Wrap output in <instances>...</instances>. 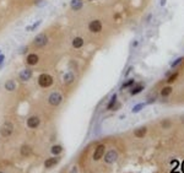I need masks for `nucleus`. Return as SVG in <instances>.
<instances>
[{
    "mask_svg": "<svg viewBox=\"0 0 184 173\" xmlns=\"http://www.w3.org/2000/svg\"><path fill=\"white\" fill-rule=\"evenodd\" d=\"M61 152H63V146L59 145V144H55V145H53L50 148V154L53 156H60Z\"/></svg>",
    "mask_w": 184,
    "mask_h": 173,
    "instance_id": "obj_14",
    "label": "nucleus"
},
{
    "mask_svg": "<svg viewBox=\"0 0 184 173\" xmlns=\"http://www.w3.org/2000/svg\"><path fill=\"white\" fill-rule=\"evenodd\" d=\"M31 77H32V70H31V69H23V70L20 71V74H19V79H20L21 81H23V82L29 81Z\"/></svg>",
    "mask_w": 184,
    "mask_h": 173,
    "instance_id": "obj_10",
    "label": "nucleus"
},
{
    "mask_svg": "<svg viewBox=\"0 0 184 173\" xmlns=\"http://www.w3.org/2000/svg\"><path fill=\"white\" fill-rule=\"evenodd\" d=\"M144 106H145V103H139V104L134 106V108H133V113H138V112H140V110L144 108Z\"/></svg>",
    "mask_w": 184,
    "mask_h": 173,
    "instance_id": "obj_24",
    "label": "nucleus"
},
{
    "mask_svg": "<svg viewBox=\"0 0 184 173\" xmlns=\"http://www.w3.org/2000/svg\"><path fill=\"white\" fill-rule=\"evenodd\" d=\"M171 92H172V87H169V86H166V87H163V89L161 90V96H162V97H167V96L171 95Z\"/></svg>",
    "mask_w": 184,
    "mask_h": 173,
    "instance_id": "obj_19",
    "label": "nucleus"
},
{
    "mask_svg": "<svg viewBox=\"0 0 184 173\" xmlns=\"http://www.w3.org/2000/svg\"><path fill=\"white\" fill-rule=\"evenodd\" d=\"M147 133V128L146 127H141V128H138L135 131H134V135L136 137H144Z\"/></svg>",
    "mask_w": 184,
    "mask_h": 173,
    "instance_id": "obj_17",
    "label": "nucleus"
},
{
    "mask_svg": "<svg viewBox=\"0 0 184 173\" xmlns=\"http://www.w3.org/2000/svg\"><path fill=\"white\" fill-rule=\"evenodd\" d=\"M134 79H130L129 81H125L124 83H123V86H121V90H125V89H129V87H131V86L134 85Z\"/></svg>",
    "mask_w": 184,
    "mask_h": 173,
    "instance_id": "obj_22",
    "label": "nucleus"
},
{
    "mask_svg": "<svg viewBox=\"0 0 184 173\" xmlns=\"http://www.w3.org/2000/svg\"><path fill=\"white\" fill-rule=\"evenodd\" d=\"M142 90H144V86H142V85H138V86H135V87H134V89L130 91V93H131L133 96H135V95L140 93Z\"/></svg>",
    "mask_w": 184,
    "mask_h": 173,
    "instance_id": "obj_21",
    "label": "nucleus"
},
{
    "mask_svg": "<svg viewBox=\"0 0 184 173\" xmlns=\"http://www.w3.org/2000/svg\"><path fill=\"white\" fill-rule=\"evenodd\" d=\"M27 127L29 129H37L41 124V118L38 117V115H32V117L27 118V122H26Z\"/></svg>",
    "mask_w": 184,
    "mask_h": 173,
    "instance_id": "obj_6",
    "label": "nucleus"
},
{
    "mask_svg": "<svg viewBox=\"0 0 184 173\" xmlns=\"http://www.w3.org/2000/svg\"><path fill=\"white\" fill-rule=\"evenodd\" d=\"M178 77V73H174V74H172L171 76H168V82H173L175 79Z\"/></svg>",
    "mask_w": 184,
    "mask_h": 173,
    "instance_id": "obj_25",
    "label": "nucleus"
},
{
    "mask_svg": "<svg viewBox=\"0 0 184 173\" xmlns=\"http://www.w3.org/2000/svg\"><path fill=\"white\" fill-rule=\"evenodd\" d=\"M0 173H4V172H3V171H0Z\"/></svg>",
    "mask_w": 184,
    "mask_h": 173,
    "instance_id": "obj_31",
    "label": "nucleus"
},
{
    "mask_svg": "<svg viewBox=\"0 0 184 173\" xmlns=\"http://www.w3.org/2000/svg\"><path fill=\"white\" fill-rule=\"evenodd\" d=\"M4 89L8 91V92H12V91H15L16 89H17V85H16V82H15V80H8V81H5V83H4Z\"/></svg>",
    "mask_w": 184,
    "mask_h": 173,
    "instance_id": "obj_13",
    "label": "nucleus"
},
{
    "mask_svg": "<svg viewBox=\"0 0 184 173\" xmlns=\"http://www.w3.org/2000/svg\"><path fill=\"white\" fill-rule=\"evenodd\" d=\"M166 3H167V0H161V2H160L161 6H165V5H166Z\"/></svg>",
    "mask_w": 184,
    "mask_h": 173,
    "instance_id": "obj_29",
    "label": "nucleus"
},
{
    "mask_svg": "<svg viewBox=\"0 0 184 173\" xmlns=\"http://www.w3.org/2000/svg\"><path fill=\"white\" fill-rule=\"evenodd\" d=\"M155 101H156V98H155V97H150V100H147V102H146V103H147V104H150V103H153Z\"/></svg>",
    "mask_w": 184,
    "mask_h": 173,
    "instance_id": "obj_27",
    "label": "nucleus"
},
{
    "mask_svg": "<svg viewBox=\"0 0 184 173\" xmlns=\"http://www.w3.org/2000/svg\"><path fill=\"white\" fill-rule=\"evenodd\" d=\"M90 2H94V0H90Z\"/></svg>",
    "mask_w": 184,
    "mask_h": 173,
    "instance_id": "obj_32",
    "label": "nucleus"
},
{
    "mask_svg": "<svg viewBox=\"0 0 184 173\" xmlns=\"http://www.w3.org/2000/svg\"><path fill=\"white\" fill-rule=\"evenodd\" d=\"M47 43H48V37H47V35H44V33L37 35L36 38H35V41H33V44H35L37 48H42V47H44Z\"/></svg>",
    "mask_w": 184,
    "mask_h": 173,
    "instance_id": "obj_5",
    "label": "nucleus"
},
{
    "mask_svg": "<svg viewBox=\"0 0 184 173\" xmlns=\"http://www.w3.org/2000/svg\"><path fill=\"white\" fill-rule=\"evenodd\" d=\"M104 152H106V145H103V144H100V145L95 149L92 157H94L95 161H100V160L104 156Z\"/></svg>",
    "mask_w": 184,
    "mask_h": 173,
    "instance_id": "obj_7",
    "label": "nucleus"
},
{
    "mask_svg": "<svg viewBox=\"0 0 184 173\" xmlns=\"http://www.w3.org/2000/svg\"><path fill=\"white\" fill-rule=\"evenodd\" d=\"M14 124L11 122H5L0 127V136L2 137H10L14 133Z\"/></svg>",
    "mask_w": 184,
    "mask_h": 173,
    "instance_id": "obj_4",
    "label": "nucleus"
},
{
    "mask_svg": "<svg viewBox=\"0 0 184 173\" xmlns=\"http://www.w3.org/2000/svg\"><path fill=\"white\" fill-rule=\"evenodd\" d=\"M74 80H75V75H74L71 71H69V73H66V74L64 75V83H65V85L73 83Z\"/></svg>",
    "mask_w": 184,
    "mask_h": 173,
    "instance_id": "obj_16",
    "label": "nucleus"
},
{
    "mask_svg": "<svg viewBox=\"0 0 184 173\" xmlns=\"http://www.w3.org/2000/svg\"><path fill=\"white\" fill-rule=\"evenodd\" d=\"M70 6L74 11H79L82 9L83 6V2L82 0H71V3H70Z\"/></svg>",
    "mask_w": 184,
    "mask_h": 173,
    "instance_id": "obj_15",
    "label": "nucleus"
},
{
    "mask_svg": "<svg viewBox=\"0 0 184 173\" xmlns=\"http://www.w3.org/2000/svg\"><path fill=\"white\" fill-rule=\"evenodd\" d=\"M103 160H104L106 165H114L118 161V152H117V150L109 149L107 152H104Z\"/></svg>",
    "mask_w": 184,
    "mask_h": 173,
    "instance_id": "obj_3",
    "label": "nucleus"
},
{
    "mask_svg": "<svg viewBox=\"0 0 184 173\" xmlns=\"http://www.w3.org/2000/svg\"><path fill=\"white\" fill-rule=\"evenodd\" d=\"M76 172H77V168H76V167H74V169L71 171V173H76Z\"/></svg>",
    "mask_w": 184,
    "mask_h": 173,
    "instance_id": "obj_30",
    "label": "nucleus"
},
{
    "mask_svg": "<svg viewBox=\"0 0 184 173\" xmlns=\"http://www.w3.org/2000/svg\"><path fill=\"white\" fill-rule=\"evenodd\" d=\"M117 95H113L112 96V98H111V101H109V103L107 104V108L108 109H113V107H115V103H117Z\"/></svg>",
    "mask_w": 184,
    "mask_h": 173,
    "instance_id": "obj_20",
    "label": "nucleus"
},
{
    "mask_svg": "<svg viewBox=\"0 0 184 173\" xmlns=\"http://www.w3.org/2000/svg\"><path fill=\"white\" fill-rule=\"evenodd\" d=\"M37 82H38V85L41 86L42 89H47V87H50V86L53 85L54 79L49 74H41L38 76V79H37Z\"/></svg>",
    "mask_w": 184,
    "mask_h": 173,
    "instance_id": "obj_1",
    "label": "nucleus"
},
{
    "mask_svg": "<svg viewBox=\"0 0 184 173\" xmlns=\"http://www.w3.org/2000/svg\"><path fill=\"white\" fill-rule=\"evenodd\" d=\"M88 30L92 32V33H98L102 31V22L100 20H94L91 21L90 25H88Z\"/></svg>",
    "mask_w": 184,
    "mask_h": 173,
    "instance_id": "obj_8",
    "label": "nucleus"
},
{
    "mask_svg": "<svg viewBox=\"0 0 184 173\" xmlns=\"http://www.w3.org/2000/svg\"><path fill=\"white\" fill-rule=\"evenodd\" d=\"M20 155L21 157H29L32 155V148L29 145H22L20 148Z\"/></svg>",
    "mask_w": 184,
    "mask_h": 173,
    "instance_id": "obj_12",
    "label": "nucleus"
},
{
    "mask_svg": "<svg viewBox=\"0 0 184 173\" xmlns=\"http://www.w3.org/2000/svg\"><path fill=\"white\" fill-rule=\"evenodd\" d=\"M3 62H4V55H3V54H0V68H2Z\"/></svg>",
    "mask_w": 184,
    "mask_h": 173,
    "instance_id": "obj_28",
    "label": "nucleus"
},
{
    "mask_svg": "<svg viewBox=\"0 0 184 173\" xmlns=\"http://www.w3.org/2000/svg\"><path fill=\"white\" fill-rule=\"evenodd\" d=\"M59 162H60V157H58V156L48 157V158L44 161V167H46V168H52V167H55Z\"/></svg>",
    "mask_w": 184,
    "mask_h": 173,
    "instance_id": "obj_11",
    "label": "nucleus"
},
{
    "mask_svg": "<svg viewBox=\"0 0 184 173\" xmlns=\"http://www.w3.org/2000/svg\"><path fill=\"white\" fill-rule=\"evenodd\" d=\"M161 125H162L163 128H169V127H171V122H169V120H162Z\"/></svg>",
    "mask_w": 184,
    "mask_h": 173,
    "instance_id": "obj_26",
    "label": "nucleus"
},
{
    "mask_svg": "<svg viewBox=\"0 0 184 173\" xmlns=\"http://www.w3.org/2000/svg\"><path fill=\"white\" fill-rule=\"evenodd\" d=\"M38 62H39V56H38L36 53H29V54L27 55V58H26V63H27V65H29V66L37 65Z\"/></svg>",
    "mask_w": 184,
    "mask_h": 173,
    "instance_id": "obj_9",
    "label": "nucleus"
},
{
    "mask_svg": "<svg viewBox=\"0 0 184 173\" xmlns=\"http://www.w3.org/2000/svg\"><path fill=\"white\" fill-rule=\"evenodd\" d=\"M47 101H48V103H49L52 107H58L59 104H61V102H63V96H61L60 92L54 91V92L49 93Z\"/></svg>",
    "mask_w": 184,
    "mask_h": 173,
    "instance_id": "obj_2",
    "label": "nucleus"
},
{
    "mask_svg": "<svg viewBox=\"0 0 184 173\" xmlns=\"http://www.w3.org/2000/svg\"><path fill=\"white\" fill-rule=\"evenodd\" d=\"M183 59H184V58H182V56H180V58H178V59H175V60H174V62L171 64V68H172V69L177 68V66H178V65H179V64L183 62Z\"/></svg>",
    "mask_w": 184,
    "mask_h": 173,
    "instance_id": "obj_23",
    "label": "nucleus"
},
{
    "mask_svg": "<svg viewBox=\"0 0 184 173\" xmlns=\"http://www.w3.org/2000/svg\"><path fill=\"white\" fill-rule=\"evenodd\" d=\"M82 46H83V39H82L81 37H75V38L73 39V47H74L75 49H80Z\"/></svg>",
    "mask_w": 184,
    "mask_h": 173,
    "instance_id": "obj_18",
    "label": "nucleus"
}]
</instances>
